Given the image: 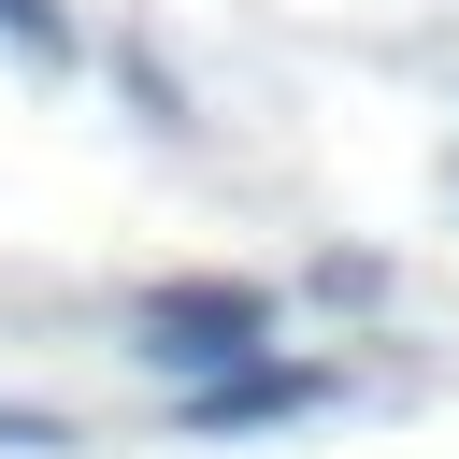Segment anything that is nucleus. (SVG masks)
<instances>
[{"mask_svg": "<svg viewBox=\"0 0 459 459\" xmlns=\"http://www.w3.org/2000/svg\"><path fill=\"white\" fill-rule=\"evenodd\" d=\"M258 344H273V287H244V273H172V287L129 301V359H158L172 387H201Z\"/></svg>", "mask_w": 459, "mask_h": 459, "instance_id": "1", "label": "nucleus"}, {"mask_svg": "<svg viewBox=\"0 0 459 459\" xmlns=\"http://www.w3.org/2000/svg\"><path fill=\"white\" fill-rule=\"evenodd\" d=\"M344 402V373L330 359H230V373H201L186 402H172V430H201V445H230V430H287V416H330Z\"/></svg>", "mask_w": 459, "mask_h": 459, "instance_id": "2", "label": "nucleus"}, {"mask_svg": "<svg viewBox=\"0 0 459 459\" xmlns=\"http://www.w3.org/2000/svg\"><path fill=\"white\" fill-rule=\"evenodd\" d=\"M0 445H14V459H57V445H72V416H43V402H0Z\"/></svg>", "mask_w": 459, "mask_h": 459, "instance_id": "3", "label": "nucleus"}, {"mask_svg": "<svg viewBox=\"0 0 459 459\" xmlns=\"http://www.w3.org/2000/svg\"><path fill=\"white\" fill-rule=\"evenodd\" d=\"M0 29H14L29 57H72V14H57V0H0Z\"/></svg>", "mask_w": 459, "mask_h": 459, "instance_id": "4", "label": "nucleus"}]
</instances>
